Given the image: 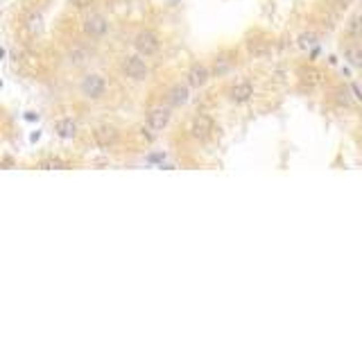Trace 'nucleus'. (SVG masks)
<instances>
[{"label": "nucleus", "mask_w": 362, "mask_h": 340, "mask_svg": "<svg viewBox=\"0 0 362 340\" xmlns=\"http://www.w3.org/2000/svg\"><path fill=\"white\" fill-rule=\"evenodd\" d=\"M347 34L353 39H360L362 36V16H353L351 21L347 23Z\"/></svg>", "instance_id": "nucleus-13"}, {"label": "nucleus", "mask_w": 362, "mask_h": 340, "mask_svg": "<svg viewBox=\"0 0 362 340\" xmlns=\"http://www.w3.org/2000/svg\"><path fill=\"white\" fill-rule=\"evenodd\" d=\"M172 120V109L170 107H163V104H158V107H152L147 111V125L154 129V132H161L165 129Z\"/></svg>", "instance_id": "nucleus-7"}, {"label": "nucleus", "mask_w": 362, "mask_h": 340, "mask_svg": "<svg viewBox=\"0 0 362 340\" xmlns=\"http://www.w3.org/2000/svg\"><path fill=\"white\" fill-rule=\"evenodd\" d=\"M190 84H174L172 88L168 91V102L172 104V107H181V104H186L190 100V91H188Z\"/></svg>", "instance_id": "nucleus-10"}, {"label": "nucleus", "mask_w": 362, "mask_h": 340, "mask_svg": "<svg viewBox=\"0 0 362 340\" xmlns=\"http://www.w3.org/2000/svg\"><path fill=\"white\" fill-rule=\"evenodd\" d=\"M93 2H95V0H71V5L77 7V9H88Z\"/></svg>", "instance_id": "nucleus-17"}, {"label": "nucleus", "mask_w": 362, "mask_h": 340, "mask_svg": "<svg viewBox=\"0 0 362 340\" xmlns=\"http://www.w3.org/2000/svg\"><path fill=\"white\" fill-rule=\"evenodd\" d=\"M344 55H347V59L353 64V66L362 68V48H358V46H347V48H344Z\"/></svg>", "instance_id": "nucleus-12"}, {"label": "nucleus", "mask_w": 362, "mask_h": 340, "mask_svg": "<svg viewBox=\"0 0 362 340\" xmlns=\"http://www.w3.org/2000/svg\"><path fill=\"white\" fill-rule=\"evenodd\" d=\"M68 57H71V64H72V66H82V64L86 62V50H82V48H72Z\"/></svg>", "instance_id": "nucleus-15"}, {"label": "nucleus", "mask_w": 362, "mask_h": 340, "mask_svg": "<svg viewBox=\"0 0 362 340\" xmlns=\"http://www.w3.org/2000/svg\"><path fill=\"white\" fill-rule=\"evenodd\" d=\"M299 75H301V80H303V82H308V86L319 84V73H317L315 68H301Z\"/></svg>", "instance_id": "nucleus-14"}, {"label": "nucleus", "mask_w": 362, "mask_h": 340, "mask_svg": "<svg viewBox=\"0 0 362 340\" xmlns=\"http://www.w3.org/2000/svg\"><path fill=\"white\" fill-rule=\"evenodd\" d=\"M55 132L62 136V139H72V136L77 134V125L72 118H59L55 123Z\"/></svg>", "instance_id": "nucleus-11"}, {"label": "nucleus", "mask_w": 362, "mask_h": 340, "mask_svg": "<svg viewBox=\"0 0 362 340\" xmlns=\"http://www.w3.org/2000/svg\"><path fill=\"white\" fill-rule=\"evenodd\" d=\"M254 93H256V88L249 80H240V82H235L229 86L226 100H229L231 104H247L251 98H254Z\"/></svg>", "instance_id": "nucleus-5"}, {"label": "nucleus", "mask_w": 362, "mask_h": 340, "mask_svg": "<svg viewBox=\"0 0 362 340\" xmlns=\"http://www.w3.org/2000/svg\"><path fill=\"white\" fill-rule=\"evenodd\" d=\"M213 132H215V123H213L211 116H206V113H197V116L190 118V123H188L190 139L202 141V143H204V141H209L211 136H213Z\"/></svg>", "instance_id": "nucleus-3"}, {"label": "nucleus", "mask_w": 362, "mask_h": 340, "mask_svg": "<svg viewBox=\"0 0 362 340\" xmlns=\"http://www.w3.org/2000/svg\"><path fill=\"white\" fill-rule=\"evenodd\" d=\"M82 32L86 36H104L109 32V21L104 18L102 14L97 11H91V14L84 16L82 21Z\"/></svg>", "instance_id": "nucleus-6"}, {"label": "nucleus", "mask_w": 362, "mask_h": 340, "mask_svg": "<svg viewBox=\"0 0 362 340\" xmlns=\"http://www.w3.org/2000/svg\"><path fill=\"white\" fill-rule=\"evenodd\" d=\"M107 80H104V75H100V73H88V75H84L82 82H79V91H82L84 98L88 100H100L107 95Z\"/></svg>", "instance_id": "nucleus-1"}, {"label": "nucleus", "mask_w": 362, "mask_h": 340, "mask_svg": "<svg viewBox=\"0 0 362 340\" xmlns=\"http://www.w3.org/2000/svg\"><path fill=\"white\" fill-rule=\"evenodd\" d=\"M168 2H170V5H177V2H179V0H168Z\"/></svg>", "instance_id": "nucleus-18"}, {"label": "nucleus", "mask_w": 362, "mask_h": 340, "mask_svg": "<svg viewBox=\"0 0 362 340\" xmlns=\"http://www.w3.org/2000/svg\"><path fill=\"white\" fill-rule=\"evenodd\" d=\"M93 139H95V143L100 148H109V145H113L118 141V129L113 125H100L93 132Z\"/></svg>", "instance_id": "nucleus-9"}, {"label": "nucleus", "mask_w": 362, "mask_h": 340, "mask_svg": "<svg viewBox=\"0 0 362 340\" xmlns=\"http://www.w3.org/2000/svg\"><path fill=\"white\" fill-rule=\"evenodd\" d=\"M209 80H211V68L206 66V64L197 62L188 68V73H186V82H188L193 88H204L206 84H209Z\"/></svg>", "instance_id": "nucleus-8"}, {"label": "nucleus", "mask_w": 362, "mask_h": 340, "mask_svg": "<svg viewBox=\"0 0 362 340\" xmlns=\"http://www.w3.org/2000/svg\"><path fill=\"white\" fill-rule=\"evenodd\" d=\"M120 68H123V73L127 78L136 80V82H141V80H145L149 75V66L141 52H136V55H125L123 59H120Z\"/></svg>", "instance_id": "nucleus-2"}, {"label": "nucleus", "mask_w": 362, "mask_h": 340, "mask_svg": "<svg viewBox=\"0 0 362 340\" xmlns=\"http://www.w3.org/2000/svg\"><path fill=\"white\" fill-rule=\"evenodd\" d=\"M41 168H66V164L62 159H48L41 164Z\"/></svg>", "instance_id": "nucleus-16"}, {"label": "nucleus", "mask_w": 362, "mask_h": 340, "mask_svg": "<svg viewBox=\"0 0 362 340\" xmlns=\"http://www.w3.org/2000/svg\"><path fill=\"white\" fill-rule=\"evenodd\" d=\"M134 48L136 52H141L143 57H154L161 48V39H158L156 32L152 30H141L136 36H134Z\"/></svg>", "instance_id": "nucleus-4"}]
</instances>
